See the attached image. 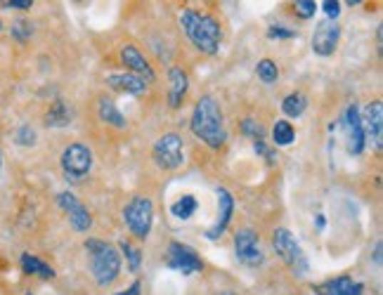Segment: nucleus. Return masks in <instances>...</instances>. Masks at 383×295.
I'll use <instances>...</instances> for the list:
<instances>
[{"label":"nucleus","instance_id":"obj_18","mask_svg":"<svg viewBox=\"0 0 383 295\" xmlns=\"http://www.w3.org/2000/svg\"><path fill=\"white\" fill-rule=\"evenodd\" d=\"M187 86H190L187 73L180 69V66H173L168 71V107L170 109H178L180 104H183L187 95Z\"/></svg>","mask_w":383,"mask_h":295},{"label":"nucleus","instance_id":"obj_14","mask_svg":"<svg viewBox=\"0 0 383 295\" xmlns=\"http://www.w3.org/2000/svg\"><path fill=\"white\" fill-rule=\"evenodd\" d=\"M232 213H235V199H232V194L225 187H218V220L213 227H208L206 239H211V241L220 239L232 220Z\"/></svg>","mask_w":383,"mask_h":295},{"label":"nucleus","instance_id":"obj_6","mask_svg":"<svg viewBox=\"0 0 383 295\" xmlns=\"http://www.w3.org/2000/svg\"><path fill=\"white\" fill-rule=\"evenodd\" d=\"M154 163L159 165L161 170H175L185 163V147L183 138L178 133H166L163 138L156 140V145L152 149Z\"/></svg>","mask_w":383,"mask_h":295},{"label":"nucleus","instance_id":"obj_37","mask_svg":"<svg viewBox=\"0 0 383 295\" xmlns=\"http://www.w3.org/2000/svg\"><path fill=\"white\" fill-rule=\"evenodd\" d=\"M315 224H317V229H325V215H317V220H315Z\"/></svg>","mask_w":383,"mask_h":295},{"label":"nucleus","instance_id":"obj_25","mask_svg":"<svg viewBox=\"0 0 383 295\" xmlns=\"http://www.w3.org/2000/svg\"><path fill=\"white\" fill-rule=\"evenodd\" d=\"M118 251H121L126 255V260H128V269L131 271H138L140 269V264H142V253H140V248H135L131 241H121L118 244Z\"/></svg>","mask_w":383,"mask_h":295},{"label":"nucleus","instance_id":"obj_5","mask_svg":"<svg viewBox=\"0 0 383 295\" xmlns=\"http://www.w3.org/2000/svg\"><path fill=\"white\" fill-rule=\"evenodd\" d=\"M123 220L135 239H147L154 224V203L147 196H133L123 208Z\"/></svg>","mask_w":383,"mask_h":295},{"label":"nucleus","instance_id":"obj_38","mask_svg":"<svg viewBox=\"0 0 383 295\" xmlns=\"http://www.w3.org/2000/svg\"><path fill=\"white\" fill-rule=\"evenodd\" d=\"M215 295H237L235 291H220V293H215Z\"/></svg>","mask_w":383,"mask_h":295},{"label":"nucleus","instance_id":"obj_17","mask_svg":"<svg viewBox=\"0 0 383 295\" xmlns=\"http://www.w3.org/2000/svg\"><path fill=\"white\" fill-rule=\"evenodd\" d=\"M121 62H123L135 76L145 78L147 83L154 81V69L149 66V62H147L145 57H142V52L135 48V45H126V48L121 50Z\"/></svg>","mask_w":383,"mask_h":295},{"label":"nucleus","instance_id":"obj_16","mask_svg":"<svg viewBox=\"0 0 383 295\" xmlns=\"http://www.w3.org/2000/svg\"><path fill=\"white\" fill-rule=\"evenodd\" d=\"M315 293L317 295H362L364 286L359 281H352L350 276H336L332 281L315 286Z\"/></svg>","mask_w":383,"mask_h":295},{"label":"nucleus","instance_id":"obj_24","mask_svg":"<svg viewBox=\"0 0 383 295\" xmlns=\"http://www.w3.org/2000/svg\"><path fill=\"white\" fill-rule=\"evenodd\" d=\"M296 140V133L294 128H291L289 120H277L275 128H272V142L277 147H287L291 142Z\"/></svg>","mask_w":383,"mask_h":295},{"label":"nucleus","instance_id":"obj_35","mask_svg":"<svg viewBox=\"0 0 383 295\" xmlns=\"http://www.w3.org/2000/svg\"><path fill=\"white\" fill-rule=\"evenodd\" d=\"M140 289H142V284H140V281H133L131 289H126V291H121V293H114V295H140Z\"/></svg>","mask_w":383,"mask_h":295},{"label":"nucleus","instance_id":"obj_29","mask_svg":"<svg viewBox=\"0 0 383 295\" xmlns=\"http://www.w3.org/2000/svg\"><path fill=\"white\" fill-rule=\"evenodd\" d=\"M294 10L300 19H310L315 17V12H317V3H315V0H296Z\"/></svg>","mask_w":383,"mask_h":295},{"label":"nucleus","instance_id":"obj_19","mask_svg":"<svg viewBox=\"0 0 383 295\" xmlns=\"http://www.w3.org/2000/svg\"><path fill=\"white\" fill-rule=\"evenodd\" d=\"M97 116H100L104 123L118 128V130H123V128L128 125L126 116L116 109V104L111 102L109 97H100V100H97Z\"/></svg>","mask_w":383,"mask_h":295},{"label":"nucleus","instance_id":"obj_33","mask_svg":"<svg viewBox=\"0 0 383 295\" xmlns=\"http://www.w3.org/2000/svg\"><path fill=\"white\" fill-rule=\"evenodd\" d=\"M253 149H255V154H258V156H262V158H265V161H267L270 165H272V163L277 161L275 151H272V149H270V147L265 145V140H262V142H253Z\"/></svg>","mask_w":383,"mask_h":295},{"label":"nucleus","instance_id":"obj_31","mask_svg":"<svg viewBox=\"0 0 383 295\" xmlns=\"http://www.w3.org/2000/svg\"><path fill=\"white\" fill-rule=\"evenodd\" d=\"M17 145H24V147L36 145V133H34V128H29V125L19 128V130H17Z\"/></svg>","mask_w":383,"mask_h":295},{"label":"nucleus","instance_id":"obj_39","mask_svg":"<svg viewBox=\"0 0 383 295\" xmlns=\"http://www.w3.org/2000/svg\"><path fill=\"white\" fill-rule=\"evenodd\" d=\"M0 29H3V21H0Z\"/></svg>","mask_w":383,"mask_h":295},{"label":"nucleus","instance_id":"obj_9","mask_svg":"<svg viewBox=\"0 0 383 295\" xmlns=\"http://www.w3.org/2000/svg\"><path fill=\"white\" fill-rule=\"evenodd\" d=\"M235 255L246 267H260L265 262V253L260 248V239L253 229H239L235 234Z\"/></svg>","mask_w":383,"mask_h":295},{"label":"nucleus","instance_id":"obj_21","mask_svg":"<svg viewBox=\"0 0 383 295\" xmlns=\"http://www.w3.org/2000/svg\"><path fill=\"white\" fill-rule=\"evenodd\" d=\"M45 123H48L50 128H64V125L71 123V111L64 104V100H55V104H52L50 111H48Z\"/></svg>","mask_w":383,"mask_h":295},{"label":"nucleus","instance_id":"obj_1","mask_svg":"<svg viewBox=\"0 0 383 295\" xmlns=\"http://www.w3.org/2000/svg\"><path fill=\"white\" fill-rule=\"evenodd\" d=\"M190 128H192V133L211 149H220L225 142H228V130H225L220 104H218L211 95H204L197 102V107L192 111Z\"/></svg>","mask_w":383,"mask_h":295},{"label":"nucleus","instance_id":"obj_22","mask_svg":"<svg viewBox=\"0 0 383 295\" xmlns=\"http://www.w3.org/2000/svg\"><path fill=\"white\" fill-rule=\"evenodd\" d=\"M307 109V97L303 93H291L284 97L282 102V111L287 113L289 118H300Z\"/></svg>","mask_w":383,"mask_h":295},{"label":"nucleus","instance_id":"obj_10","mask_svg":"<svg viewBox=\"0 0 383 295\" xmlns=\"http://www.w3.org/2000/svg\"><path fill=\"white\" fill-rule=\"evenodd\" d=\"M359 120H362V130H364V142H369L374 151H381L383 145V102L377 100L372 104H367L364 113H359Z\"/></svg>","mask_w":383,"mask_h":295},{"label":"nucleus","instance_id":"obj_7","mask_svg":"<svg viewBox=\"0 0 383 295\" xmlns=\"http://www.w3.org/2000/svg\"><path fill=\"white\" fill-rule=\"evenodd\" d=\"M166 267L190 276L194 271L204 269V260L199 258L192 246H185V244H180V241H170L168 251H166Z\"/></svg>","mask_w":383,"mask_h":295},{"label":"nucleus","instance_id":"obj_11","mask_svg":"<svg viewBox=\"0 0 383 295\" xmlns=\"http://www.w3.org/2000/svg\"><path fill=\"white\" fill-rule=\"evenodd\" d=\"M57 206L69 215V224L73 227V232L86 234L90 227H93V215L88 213V208L71 192H59L57 194Z\"/></svg>","mask_w":383,"mask_h":295},{"label":"nucleus","instance_id":"obj_26","mask_svg":"<svg viewBox=\"0 0 383 295\" xmlns=\"http://www.w3.org/2000/svg\"><path fill=\"white\" fill-rule=\"evenodd\" d=\"M255 73H258V78L262 83H267V86L280 78V69H277V64L272 59H260L258 66H255Z\"/></svg>","mask_w":383,"mask_h":295},{"label":"nucleus","instance_id":"obj_20","mask_svg":"<svg viewBox=\"0 0 383 295\" xmlns=\"http://www.w3.org/2000/svg\"><path fill=\"white\" fill-rule=\"evenodd\" d=\"M21 269H24L26 274H36L41 279H55V269H52L50 264H45L43 260L36 258V255H29V253L21 255Z\"/></svg>","mask_w":383,"mask_h":295},{"label":"nucleus","instance_id":"obj_2","mask_svg":"<svg viewBox=\"0 0 383 295\" xmlns=\"http://www.w3.org/2000/svg\"><path fill=\"white\" fill-rule=\"evenodd\" d=\"M180 26H183L185 36L190 38V43L197 50L204 52V55H215L220 50L223 31L213 14L183 10V14H180Z\"/></svg>","mask_w":383,"mask_h":295},{"label":"nucleus","instance_id":"obj_12","mask_svg":"<svg viewBox=\"0 0 383 295\" xmlns=\"http://www.w3.org/2000/svg\"><path fill=\"white\" fill-rule=\"evenodd\" d=\"M343 130H345V142H348V154L359 156L367 147L364 142V130H362V120H359V107L357 104H350L343 113L341 120Z\"/></svg>","mask_w":383,"mask_h":295},{"label":"nucleus","instance_id":"obj_13","mask_svg":"<svg viewBox=\"0 0 383 295\" xmlns=\"http://www.w3.org/2000/svg\"><path fill=\"white\" fill-rule=\"evenodd\" d=\"M339 38H341V26L336 21H320L317 29L312 33V50L315 55L320 57H329L334 55L336 48H339Z\"/></svg>","mask_w":383,"mask_h":295},{"label":"nucleus","instance_id":"obj_36","mask_svg":"<svg viewBox=\"0 0 383 295\" xmlns=\"http://www.w3.org/2000/svg\"><path fill=\"white\" fill-rule=\"evenodd\" d=\"M374 262H377L379 267H381V241L377 244V248H374Z\"/></svg>","mask_w":383,"mask_h":295},{"label":"nucleus","instance_id":"obj_4","mask_svg":"<svg viewBox=\"0 0 383 295\" xmlns=\"http://www.w3.org/2000/svg\"><path fill=\"white\" fill-rule=\"evenodd\" d=\"M272 248L280 258L287 262V267L291 269L294 276H305L310 271V262H307V255L303 253V248L296 241V237L291 234L287 227H280L272 234Z\"/></svg>","mask_w":383,"mask_h":295},{"label":"nucleus","instance_id":"obj_3","mask_svg":"<svg viewBox=\"0 0 383 295\" xmlns=\"http://www.w3.org/2000/svg\"><path fill=\"white\" fill-rule=\"evenodd\" d=\"M86 251L90 255V269H93L95 281L100 286L114 284L121 274V253L116 251V246L102 239H88Z\"/></svg>","mask_w":383,"mask_h":295},{"label":"nucleus","instance_id":"obj_15","mask_svg":"<svg viewBox=\"0 0 383 295\" xmlns=\"http://www.w3.org/2000/svg\"><path fill=\"white\" fill-rule=\"evenodd\" d=\"M107 86L116 93H126V95H145L149 83L145 78L135 73H111L107 76Z\"/></svg>","mask_w":383,"mask_h":295},{"label":"nucleus","instance_id":"obj_8","mask_svg":"<svg viewBox=\"0 0 383 295\" xmlns=\"http://www.w3.org/2000/svg\"><path fill=\"white\" fill-rule=\"evenodd\" d=\"M90 168H93V151H90L86 145H69L64 151H62V170L66 180H73V182H78V180H83Z\"/></svg>","mask_w":383,"mask_h":295},{"label":"nucleus","instance_id":"obj_32","mask_svg":"<svg viewBox=\"0 0 383 295\" xmlns=\"http://www.w3.org/2000/svg\"><path fill=\"white\" fill-rule=\"evenodd\" d=\"M322 10H325L329 21H336V19H339V14H341V3H339V0H325V3H322Z\"/></svg>","mask_w":383,"mask_h":295},{"label":"nucleus","instance_id":"obj_30","mask_svg":"<svg viewBox=\"0 0 383 295\" xmlns=\"http://www.w3.org/2000/svg\"><path fill=\"white\" fill-rule=\"evenodd\" d=\"M267 38H277V41H289V38H296V31H291V29H284L282 24H272L267 29Z\"/></svg>","mask_w":383,"mask_h":295},{"label":"nucleus","instance_id":"obj_23","mask_svg":"<svg viewBox=\"0 0 383 295\" xmlns=\"http://www.w3.org/2000/svg\"><path fill=\"white\" fill-rule=\"evenodd\" d=\"M197 199L192 194H185L183 199H178L175 203L170 206V213L178 217V220H190V217L197 213Z\"/></svg>","mask_w":383,"mask_h":295},{"label":"nucleus","instance_id":"obj_34","mask_svg":"<svg viewBox=\"0 0 383 295\" xmlns=\"http://www.w3.org/2000/svg\"><path fill=\"white\" fill-rule=\"evenodd\" d=\"M0 5L7 7V10H29L34 5V0H3Z\"/></svg>","mask_w":383,"mask_h":295},{"label":"nucleus","instance_id":"obj_28","mask_svg":"<svg viewBox=\"0 0 383 295\" xmlns=\"http://www.w3.org/2000/svg\"><path fill=\"white\" fill-rule=\"evenodd\" d=\"M31 33H34V26H31V21H24V19L14 21V26H12V36H14V41H19V43H26L29 38H31Z\"/></svg>","mask_w":383,"mask_h":295},{"label":"nucleus","instance_id":"obj_40","mask_svg":"<svg viewBox=\"0 0 383 295\" xmlns=\"http://www.w3.org/2000/svg\"><path fill=\"white\" fill-rule=\"evenodd\" d=\"M26 295H31V293H26Z\"/></svg>","mask_w":383,"mask_h":295},{"label":"nucleus","instance_id":"obj_27","mask_svg":"<svg viewBox=\"0 0 383 295\" xmlns=\"http://www.w3.org/2000/svg\"><path fill=\"white\" fill-rule=\"evenodd\" d=\"M239 130H242L244 138H251L253 142H262V140H265V130H262V125L255 118H244L242 125H239Z\"/></svg>","mask_w":383,"mask_h":295}]
</instances>
